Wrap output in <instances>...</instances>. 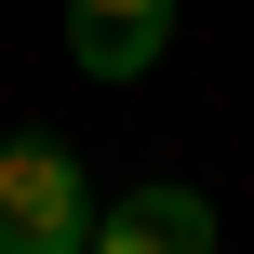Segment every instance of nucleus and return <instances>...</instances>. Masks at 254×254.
I'll use <instances>...</instances> for the list:
<instances>
[{
  "label": "nucleus",
  "mask_w": 254,
  "mask_h": 254,
  "mask_svg": "<svg viewBox=\"0 0 254 254\" xmlns=\"http://www.w3.org/2000/svg\"><path fill=\"white\" fill-rule=\"evenodd\" d=\"M107 201L67 134H0V254H94Z\"/></svg>",
  "instance_id": "f257e3e1"
},
{
  "label": "nucleus",
  "mask_w": 254,
  "mask_h": 254,
  "mask_svg": "<svg viewBox=\"0 0 254 254\" xmlns=\"http://www.w3.org/2000/svg\"><path fill=\"white\" fill-rule=\"evenodd\" d=\"M67 54L80 80H147L174 54V0H67Z\"/></svg>",
  "instance_id": "f03ea898"
},
{
  "label": "nucleus",
  "mask_w": 254,
  "mask_h": 254,
  "mask_svg": "<svg viewBox=\"0 0 254 254\" xmlns=\"http://www.w3.org/2000/svg\"><path fill=\"white\" fill-rule=\"evenodd\" d=\"M94 254H214V201L201 188H121Z\"/></svg>",
  "instance_id": "7ed1b4c3"
}]
</instances>
